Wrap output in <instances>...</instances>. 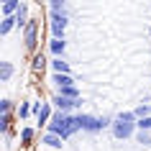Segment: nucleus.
I'll return each instance as SVG.
<instances>
[{"mask_svg": "<svg viewBox=\"0 0 151 151\" xmlns=\"http://www.w3.org/2000/svg\"><path fill=\"white\" fill-rule=\"evenodd\" d=\"M10 31H18L16 18H0V36H8Z\"/></svg>", "mask_w": 151, "mask_h": 151, "instance_id": "a211bd4d", "label": "nucleus"}, {"mask_svg": "<svg viewBox=\"0 0 151 151\" xmlns=\"http://www.w3.org/2000/svg\"><path fill=\"white\" fill-rule=\"evenodd\" d=\"M82 103L85 100H69V97H62V95H56L51 97V105H54V110H62V113H80Z\"/></svg>", "mask_w": 151, "mask_h": 151, "instance_id": "423d86ee", "label": "nucleus"}, {"mask_svg": "<svg viewBox=\"0 0 151 151\" xmlns=\"http://www.w3.org/2000/svg\"><path fill=\"white\" fill-rule=\"evenodd\" d=\"M13 18H16L18 31L23 33V31H26V26L31 23V18H33V16H31V3H21V8H18V13H16Z\"/></svg>", "mask_w": 151, "mask_h": 151, "instance_id": "0eeeda50", "label": "nucleus"}, {"mask_svg": "<svg viewBox=\"0 0 151 151\" xmlns=\"http://www.w3.org/2000/svg\"><path fill=\"white\" fill-rule=\"evenodd\" d=\"M64 51H67V41L64 39H49V54H51V59H64Z\"/></svg>", "mask_w": 151, "mask_h": 151, "instance_id": "f8f14e48", "label": "nucleus"}, {"mask_svg": "<svg viewBox=\"0 0 151 151\" xmlns=\"http://www.w3.org/2000/svg\"><path fill=\"white\" fill-rule=\"evenodd\" d=\"M41 143H44V146H49V149H62V146H64V138H59V136L44 131V133H41Z\"/></svg>", "mask_w": 151, "mask_h": 151, "instance_id": "4468645a", "label": "nucleus"}, {"mask_svg": "<svg viewBox=\"0 0 151 151\" xmlns=\"http://www.w3.org/2000/svg\"><path fill=\"white\" fill-rule=\"evenodd\" d=\"M13 118L16 115H0V133L3 136H8L13 131Z\"/></svg>", "mask_w": 151, "mask_h": 151, "instance_id": "412c9836", "label": "nucleus"}, {"mask_svg": "<svg viewBox=\"0 0 151 151\" xmlns=\"http://www.w3.org/2000/svg\"><path fill=\"white\" fill-rule=\"evenodd\" d=\"M136 128H138V131H149V133H151V115H149V118H141L138 123H136Z\"/></svg>", "mask_w": 151, "mask_h": 151, "instance_id": "5701e85b", "label": "nucleus"}, {"mask_svg": "<svg viewBox=\"0 0 151 151\" xmlns=\"http://www.w3.org/2000/svg\"><path fill=\"white\" fill-rule=\"evenodd\" d=\"M67 10H69L67 0H51V3H49V13H64V16H67Z\"/></svg>", "mask_w": 151, "mask_h": 151, "instance_id": "aec40b11", "label": "nucleus"}, {"mask_svg": "<svg viewBox=\"0 0 151 151\" xmlns=\"http://www.w3.org/2000/svg\"><path fill=\"white\" fill-rule=\"evenodd\" d=\"M51 85H54L56 90H64V87H77V77H74V74H51Z\"/></svg>", "mask_w": 151, "mask_h": 151, "instance_id": "1a4fd4ad", "label": "nucleus"}, {"mask_svg": "<svg viewBox=\"0 0 151 151\" xmlns=\"http://www.w3.org/2000/svg\"><path fill=\"white\" fill-rule=\"evenodd\" d=\"M136 123H138V118H136L133 110H123L118 113L115 118H113V136L118 138V141H126V138H133L136 133H138V128H136Z\"/></svg>", "mask_w": 151, "mask_h": 151, "instance_id": "f03ea898", "label": "nucleus"}, {"mask_svg": "<svg viewBox=\"0 0 151 151\" xmlns=\"http://www.w3.org/2000/svg\"><path fill=\"white\" fill-rule=\"evenodd\" d=\"M13 74H16V67H13V62H0V82H3V85L13 80Z\"/></svg>", "mask_w": 151, "mask_h": 151, "instance_id": "dca6fc26", "label": "nucleus"}, {"mask_svg": "<svg viewBox=\"0 0 151 151\" xmlns=\"http://www.w3.org/2000/svg\"><path fill=\"white\" fill-rule=\"evenodd\" d=\"M67 23H69V16H64V13H49V31H51V39H64Z\"/></svg>", "mask_w": 151, "mask_h": 151, "instance_id": "39448f33", "label": "nucleus"}, {"mask_svg": "<svg viewBox=\"0 0 151 151\" xmlns=\"http://www.w3.org/2000/svg\"><path fill=\"white\" fill-rule=\"evenodd\" d=\"M56 95L69 97V100H82V92H80V87H64V90H56Z\"/></svg>", "mask_w": 151, "mask_h": 151, "instance_id": "6ab92c4d", "label": "nucleus"}, {"mask_svg": "<svg viewBox=\"0 0 151 151\" xmlns=\"http://www.w3.org/2000/svg\"><path fill=\"white\" fill-rule=\"evenodd\" d=\"M77 123H80L82 133H100L105 128H113L110 115H90V113H77Z\"/></svg>", "mask_w": 151, "mask_h": 151, "instance_id": "20e7f679", "label": "nucleus"}, {"mask_svg": "<svg viewBox=\"0 0 151 151\" xmlns=\"http://www.w3.org/2000/svg\"><path fill=\"white\" fill-rule=\"evenodd\" d=\"M46 54H44V49H41L39 54L31 56V74L33 77H39V74H44V69H46Z\"/></svg>", "mask_w": 151, "mask_h": 151, "instance_id": "9b49d317", "label": "nucleus"}, {"mask_svg": "<svg viewBox=\"0 0 151 151\" xmlns=\"http://www.w3.org/2000/svg\"><path fill=\"white\" fill-rule=\"evenodd\" d=\"M133 138H136V143H141V146H151V133L149 131H138Z\"/></svg>", "mask_w": 151, "mask_h": 151, "instance_id": "4be33fe9", "label": "nucleus"}, {"mask_svg": "<svg viewBox=\"0 0 151 151\" xmlns=\"http://www.w3.org/2000/svg\"><path fill=\"white\" fill-rule=\"evenodd\" d=\"M33 141H36V128L33 126H21L18 128V143H21V149H31Z\"/></svg>", "mask_w": 151, "mask_h": 151, "instance_id": "6e6552de", "label": "nucleus"}, {"mask_svg": "<svg viewBox=\"0 0 151 151\" xmlns=\"http://www.w3.org/2000/svg\"><path fill=\"white\" fill-rule=\"evenodd\" d=\"M49 133L59 136V138H64V141H69L72 136L80 131V123H77V113H62L56 110L54 118H51V123L46 126Z\"/></svg>", "mask_w": 151, "mask_h": 151, "instance_id": "f257e3e1", "label": "nucleus"}, {"mask_svg": "<svg viewBox=\"0 0 151 151\" xmlns=\"http://www.w3.org/2000/svg\"><path fill=\"white\" fill-rule=\"evenodd\" d=\"M49 67H51V72H54V74H72L69 62H64V59H51V62H49Z\"/></svg>", "mask_w": 151, "mask_h": 151, "instance_id": "2eb2a0df", "label": "nucleus"}, {"mask_svg": "<svg viewBox=\"0 0 151 151\" xmlns=\"http://www.w3.org/2000/svg\"><path fill=\"white\" fill-rule=\"evenodd\" d=\"M41 31H44L41 18L33 16L31 23L26 26V31L21 33V39H23V49H26V54H28V56H33V54H39V51H41V49H39V44H41Z\"/></svg>", "mask_w": 151, "mask_h": 151, "instance_id": "7ed1b4c3", "label": "nucleus"}, {"mask_svg": "<svg viewBox=\"0 0 151 151\" xmlns=\"http://www.w3.org/2000/svg\"><path fill=\"white\" fill-rule=\"evenodd\" d=\"M16 110H18V103H13L10 97L0 100V115H16Z\"/></svg>", "mask_w": 151, "mask_h": 151, "instance_id": "f3484780", "label": "nucleus"}, {"mask_svg": "<svg viewBox=\"0 0 151 151\" xmlns=\"http://www.w3.org/2000/svg\"><path fill=\"white\" fill-rule=\"evenodd\" d=\"M33 115V100H21L18 103V110H16V120L18 123H23Z\"/></svg>", "mask_w": 151, "mask_h": 151, "instance_id": "ddd939ff", "label": "nucleus"}, {"mask_svg": "<svg viewBox=\"0 0 151 151\" xmlns=\"http://www.w3.org/2000/svg\"><path fill=\"white\" fill-rule=\"evenodd\" d=\"M54 105H51V100H44V108H41V113H39V115H36V126H44V128H46L49 126V123H51V118H54Z\"/></svg>", "mask_w": 151, "mask_h": 151, "instance_id": "9d476101", "label": "nucleus"}]
</instances>
